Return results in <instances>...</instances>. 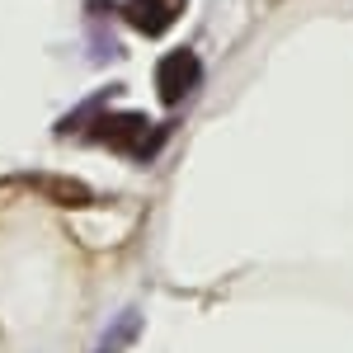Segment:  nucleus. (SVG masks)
<instances>
[{
  "instance_id": "3",
  "label": "nucleus",
  "mask_w": 353,
  "mask_h": 353,
  "mask_svg": "<svg viewBox=\"0 0 353 353\" xmlns=\"http://www.w3.org/2000/svg\"><path fill=\"white\" fill-rule=\"evenodd\" d=\"M52 193H57V198H66V203H81V198H85V193L71 189V184H52Z\"/></svg>"
},
{
  "instance_id": "1",
  "label": "nucleus",
  "mask_w": 353,
  "mask_h": 353,
  "mask_svg": "<svg viewBox=\"0 0 353 353\" xmlns=\"http://www.w3.org/2000/svg\"><path fill=\"white\" fill-rule=\"evenodd\" d=\"M198 76H203V66H198V57L193 52H170L161 61V71H156V90H161V99L165 104H179L184 94H189L193 85H198Z\"/></svg>"
},
{
  "instance_id": "2",
  "label": "nucleus",
  "mask_w": 353,
  "mask_h": 353,
  "mask_svg": "<svg viewBox=\"0 0 353 353\" xmlns=\"http://www.w3.org/2000/svg\"><path fill=\"white\" fill-rule=\"evenodd\" d=\"M141 113H109V118H99L94 128H90V141H109V146H132L137 137H141Z\"/></svg>"
}]
</instances>
